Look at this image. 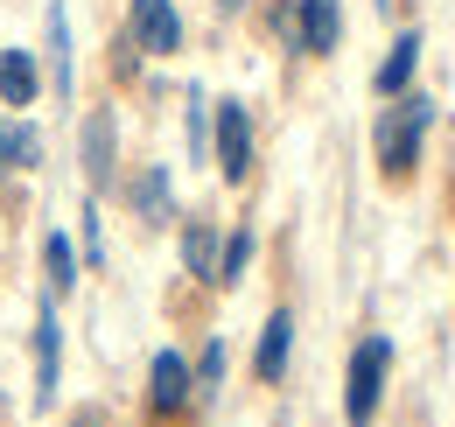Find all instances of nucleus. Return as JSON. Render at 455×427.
<instances>
[{
  "label": "nucleus",
  "mask_w": 455,
  "mask_h": 427,
  "mask_svg": "<svg viewBox=\"0 0 455 427\" xmlns=\"http://www.w3.org/2000/svg\"><path fill=\"white\" fill-rule=\"evenodd\" d=\"M57 365H63V336H57V309H36V407L57 399Z\"/></svg>",
  "instance_id": "6"
},
{
  "label": "nucleus",
  "mask_w": 455,
  "mask_h": 427,
  "mask_svg": "<svg viewBox=\"0 0 455 427\" xmlns=\"http://www.w3.org/2000/svg\"><path fill=\"white\" fill-rule=\"evenodd\" d=\"M50 77H57V92L70 99L77 63H70V14H63V7H50Z\"/></svg>",
  "instance_id": "15"
},
{
  "label": "nucleus",
  "mask_w": 455,
  "mask_h": 427,
  "mask_svg": "<svg viewBox=\"0 0 455 427\" xmlns=\"http://www.w3.org/2000/svg\"><path fill=\"white\" fill-rule=\"evenodd\" d=\"M211 133H218V168H225V182H245V175H252V112L238 106V99H225Z\"/></svg>",
  "instance_id": "4"
},
{
  "label": "nucleus",
  "mask_w": 455,
  "mask_h": 427,
  "mask_svg": "<svg viewBox=\"0 0 455 427\" xmlns=\"http://www.w3.org/2000/svg\"><path fill=\"white\" fill-rule=\"evenodd\" d=\"M245 267H252V231H231L225 253H218V287H231V280H238Z\"/></svg>",
  "instance_id": "17"
},
{
  "label": "nucleus",
  "mask_w": 455,
  "mask_h": 427,
  "mask_svg": "<svg viewBox=\"0 0 455 427\" xmlns=\"http://www.w3.org/2000/svg\"><path fill=\"white\" fill-rule=\"evenodd\" d=\"M225 7H231V14H238V7H252V0H225Z\"/></svg>",
  "instance_id": "21"
},
{
  "label": "nucleus",
  "mask_w": 455,
  "mask_h": 427,
  "mask_svg": "<svg viewBox=\"0 0 455 427\" xmlns=\"http://www.w3.org/2000/svg\"><path fill=\"white\" fill-rule=\"evenodd\" d=\"M36 92H43L36 56L28 50H0V99H7V106H36Z\"/></svg>",
  "instance_id": "10"
},
{
  "label": "nucleus",
  "mask_w": 455,
  "mask_h": 427,
  "mask_svg": "<svg viewBox=\"0 0 455 427\" xmlns=\"http://www.w3.org/2000/svg\"><path fill=\"white\" fill-rule=\"evenodd\" d=\"M77 155H84V182H92V189L113 182V168H119V155H113V112H92V119H84Z\"/></svg>",
  "instance_id": "7"
},
{
  "label": "nucleus",
  "mask_w": 455,
  "mask_h": 427,
  "mask_svg": "<svg viewBox=\"0 0 455 427\" xmlns=\"http://www.w3.org/2000/svg\"><path fill=\"white\" fill-rule=\"evenodd\" d=\"M427 126H435V99H427V92H399L393 106L371 119V141H379V161H386V175H406V168L420 161V141H427Z\"/></svg>",
  "instance_id": "1"
},
{
  "label": "nucleus",
  "mask_w": 455,
  "mask_h": 427,
  "mask_svg": "<svg viewBox=\"0 0 455 427\" xmlns=\"http://www.w3.org/2000/svg\"><path fill=\"white\" fill-rule=\"evenodd\" d=\"M133 211H140V224H169V168L133 175Z\"/></svg>",
  "instance_id": "13"
},
{
  "label": "nucleus",
  "mask_w": 455,
  "mask_h": 427,
  "mask_svg": "<svg viewBox=\"0 0 455 427\" xmlns=\"http://www.w3.org/2000/svg\"><path fill=\"white\" fill-rule=\"evenodd\" d=\"M287 350H294V316H287V309H274V316H267V329H259L252 372L267 378V385H281V378H287Z\"/></svg>",
  "instance_id": "9"
},
{
  "label": "nucleus",
  "mask_w": 455,
  "mask_h": 427,
  "mask_svg": "<svg viewBox=\"0 0 455 427\" xmlns=\"http://www.w3.org/2000/svg\"><path fill=\"white\" fill-rule=\"evenodd\" d=\"M133 50H148V56L182 50V21H175L169 0H133Z\"/></svg>",
  "instance_id": "5"
},
{
  "label": "nucleus",
  "mask_w": 455,
  "mask_h": 427,
  "mask_svg": "<svg viewBox=\"0 0 455 427\" xmlns=\"http://www.w3.org/2000/svg\"><path fill=\"white\" fill-rule=\"evenodd\" d=\"M413 63H420V36L406 28V36H399L393 50H386V63H379V77H371V92H379V99H399V92L413 85Z\"/></svg>",
  "instance_id": "11"
},
{
  "label": "nucleus",
  "mask_w": 455,
  "mask_h": 427,
  "mask_svg": "<svg viewBox=\"0 0 455 427\" xmlns=\"http://www.w3.org/2000/svg\"><path fill=\"white\" fill-rule=\"evenodd\" d=\"M43 267H50V294H70V287H77V253H70L63 231L43 238Z\"/></svg>",
  "instance_id": "16"
},
{
  "label": "nucleus",
  "mask_w": 455,
  "mask_h": 427,
  "mask_svg": "<svg viewBox=\"0 0 455 427\" xmlns=\"http://www.w3.org/2000/svg\"><path fill=\"white\" fill-rule=\"evenodd\" d=\"M36 161H43V133H36L28 119H0V175L36 168Z\"/></svg>",
  "instance_id": "12"
},
{
  "label": "nucleus",
  "mask_w": 455,
  "mask_h": 427,
  "mask_svg": "<svg viewBox=\"0 0 455 427\" xmlns=\"http://www.w3.org/2000/svg\"><path fill=\"white\" fill-rule=\"evenodd\" d=\"M77 427H99V421H92V414H84V421H77Z\"/></svg>",
  "instance_id": "22"
},
{
  "label": "nucleus",
  "mask_w": 455,
  "mask_h": 427,
  "mask_svg": "<svg viewBox=\"0 0 455 427\" xmlns=\"http://www.w3.org/2000/svg\"><path fill=\"white\" fill-rule=\"evenodd\" d=\"M196 378H204V385H218V378H225V343H204V365H196Z\"/></svg>",
  "instance_id": "19"
},
{
  "label": "nucleus",
  "mask_w": 455,
  "mask_h": 427,
  "mask_svg": "<svg viewBox=\"0 0 455 427\" xmlns=\"http://www.w3.org/2000/svg\"><path fill=\"white\" fill-rule=\"evenodd\" d=\"M386 372H393V343L386 336H364L350 350V385H343V421L350 427H371L379 399H386Z\"/></svg>",
  "instance_id": "2"
},
{
  "label": "nucleus",
  "mask_w": 455,
  "mask_h": 427,
  "mask_svg": "<svg viewBox=\"0 0 455 427\" xmlns=\"http://www.w3.org/2000/svg\"><path fill=\"white\" fill-rule=\"evenodd\" d=\"M189 392H196V372L182 365V350H162L155 372H148V399H155L162 414H175V407H189Z\"/></svg>",
  "instance_id": "8"
},
{
  "label": "nucleus",
  "mask_w": 455,
  "mask_h": 427,
  "mask_svg": "<svg viewBox=\"0 0 455 427\" xmlns=\"http://www.w3.org/2000/svg\"><path fill=\"white\" fill-rule=\"evenodd\" d=\"M218 253H225V246H218V231L196 217V224L182 231V267L196 273V280H218Z\"/></svg>",
  "instance_id": "14"
},
{
  "label": "nucleus",
  "mask_w": 455,
  "mask_h": 427,
  "mask_svg": "<svg viewBox=\"0 0 455 427\" xmlns=\"http://www.w3.org/2000/svg\"><path fill=\"white\" fill-rule=\"evenodd\" d=\"M84 253H92V267L106 260V238H99V211H92V204H84Z\"/></svg>",
  "instance_id": "20"
},
{
  "label": "nucleus",
  "mask_w": 455,
  "mask_h": 427,
  "mask_svg": "<svg viewBox=\"0 0 455 427\" xmlns=\"http://www.w3.org/2000/svg\"><path fill=\"white\" fill-rule=\"evenodd\" d=\"M281 36L308 56H330L343 43V7L337 0H294V7H281Z\"/></svg>",
  "instance_id": "3"
},
{
  "label": "nucleus",
  "mask_w": 455,
  "mask_h": 427,
  "mask_svg": "<svg viewBox=\"0 0 455 427\" xmlns=\"http://www.w3.org/2000/svg\"><path fill=\"white\" fill-rule=\"evenodd\" d=\"M189 155H211V112H204V92H189Z\"/></svg>",
  "instance_id": "18"
}]
</instances>
